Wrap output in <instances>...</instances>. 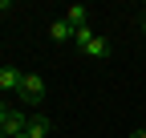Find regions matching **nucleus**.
Segmentation results:
<instances>
[{
	"label": "nucleus",
	"instance_id": "nucleus-1",
	"mask_svg": "<svg viewBox=\"0 0 146 138\" xmlns=\"http://www.w3.org/2000/svg\"><path fill=\"white\" fill-rule=\"evenodd\" d=\"M73 41H77V49H81L85 57H94V61L110 57V41H106V37H94L89 29H77V37H73Z\"/></svg>",
	"mask_w": 146,
	"mask_h": 138
},
{
	"label": "nucleus",
	"instance_id": "nucleus-2",
	"mask_svg": "<svg viewBox=\"0 0 146 138\" xmlns=\"http://www.w3.org/2000/svg\"><path fill=\"white\" fill-rule=\"evenodd\" d=\"M21 102L25 106H41L45 102V77H36V73H25V81H21Z\"/></svg>",
	"mask_w": 146,
	"mask_h": 138
},
{
	"label": "nucleus",
	"instance_id": "nucleus-3",
	"mask_svg": "<svg viewBox=\"0 0 146 138\" xmlns=\"http://www.w3.org/2000/svg\"><path fill=\"white\" fill-rule=\"evenodd\" d=\"M25 122H29V114H25V110H8V114H4V138L25 134Z\"/></svg>",
	"mask_w": 146,
	"mask_h": 138
},
{
	"label": "nucleus",
	"instance_id": "nucleus-4",
	"mask_svg": "<svg viewBox=\"0 0 146 138\" xmlns=\"http://www.w3.org/2000/svg\"><path fill=\"white\" fill-rule=\"evenodd\" d=\"M25 134H29V138H49V118H45V114H29Z\"/></svg>",
	"mask_w": 146,
	"mask_h": 138
},
{
	"label": "nucleus",
	"instance_id": "nucleus-5",
	"mask_svg": "<svg viewBox=\"0 0 146 138\" xmlns=\"http://www.w3.org/2000/svg\"><path fill=\"white\" fill-rule=\"evenodd\" d=\"M21 81H25V73L16 65H0V90H21Z\"/></svg>",
	"mask_w": 146,
	"mask_h": 138
},
{
	"label": "nucleus",
	"instance_id": "nucleus-6",
	"mask_svg": "<svg viewBox=\"0 0 146 138\" xmlns=\"http://www.w3.org/2000/svg\"><path fill=\"white\" fill-rule=\"evenodd\" d=\"M49 37L61 45V41H73V37H77V29H73L69 21H53V25H49Z\"/></svg>",
	"mask_w": 146,
	"mask_h": 138
},
{
	"label": "nucleus",
	"instance_id": "nucleus-7",
	"mask_svg": "<svg viewBox=\"0 0 146 138\" xmlns=\"http://www.w3.org/2000/svg\"><path fill=\"white\" fill-rule=\"evenodd\" d=\"M85 16H89L85 4H69V8H65V21H69L73 29H85Z\"/></svg>",
	"mask_w": 146,
	"mask_h": 138
},
{
	"label": "nucleus",
	"instance_id": "nucleus-8",
	"mask_svg": "<svg viewBox=\"0 0 146 138\" xmlns=\"http://www.w3.org/2000/svg\"><path fill=\"white\" fill-rule=\"evenodd\" d=\"M134 138H146V130H134Z\"/></svg>",
	"mask_w": 146,
	"mask_h": 138
},
{
	"label": "nucleus",
	"instance_id": "nucleus-9",
	"mask_svg": "<svg viewBox=\"0 0 146 138\" xmlns=\"http://www.w3.org/2000/svg\"><path fill=\"white\" fill-rule=\"evenodd\" d=\"M12 138H29V134H12Z\"/></svg>",
	"mask_w": 146,
	"mask_h": 138
},
{
	"label": "nucleus",
	"instance_id": "nucleus-10",
	"mask_svg": "<svg viewBox=\"0 0 146 138\" xmlns=\"http://www.w3.org/2000/svg\"><path fill=\"white\" fill-rule=\"evenodd\" d=\"M142 29H146V21H142Z\"/></svg>",
	"mask_w": 146,
	"mask_h": 138
}]
</instances>
